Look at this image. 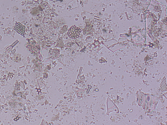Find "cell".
<instances>
[{
  "label": "cell",
  "instance_id": "cell-1",
  "mask_svg": "<svg viewBox=\"0 0 167 125\" xmlns=\"http://www.w3.org/2000/svg\"><path fill=\"white\" fill-rule=\"evenodd\" d=\"M81 29L76 26L70 28L68 32V36L71 39H75L79 38L81 34Z\"/></svg>",
  "mask_w": 167,
  "mask_h": 125
},
{
  "label": "cell",
  "instance_id": "cell-2",
  "mask_svg": "<svg viewBox=\"0 0 167 125\" xmlns=\"http://www.w3.org/2000/svg\"><path fill=\"white\" fill-rule=\"evenodd\" d=\"M14 30L18 33L21 35L24 36V35L25 31V26L19 23H15Z\"/></svg>",
  "mask_w": 167,
  "mask_h": 125
}]
</instances>
